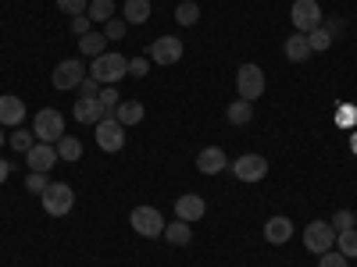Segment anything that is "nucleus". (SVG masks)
I'll list each match as a JSON object with an SVG mask.
<instances>
[{"label": "nucleus", "mask_w": 357, "mask_h": 267, "mask_svg": "<svg viewBox=\"0 0 357 267\" xmlns=\"http://www.w3.org/2000/svg\"><path fill=\"white\" fill-rule=\"evenodd\" d=\"M47 186H50L47 171H29V175H25V189H29V193H43Z\"/></svg>", "instance_id": "30"}, {"label": "nucleus", "mask_w": 357, "mask_h": 267, "mask_svg": "<svg viewBox=\"0 0 357 267\" xmlns=\"http://www.w3.org/2000/svg\"><path fill=\"white\" fill-rule=\"evenodd\" d=\"M307 43H311V50H329L333 47V33L325 25H318V29H311V33H307Z\"/></svg>", "instance_id": "28"}, {"label": "nucleus", "mask_w": 357, "mask_h": 267, "mask_svg": "<svg viewBox=\"0 0 357 267\" xmlns=\"http://www.w3.org/2000/svg\"><path fill=\"white\" fill-rule=\"evenodd\" d=\"M304 246H307L314 257L336 250V228H333L329 221H311V225L304 228Z\"/></svg>", "instance_id": "5"}, {"label": "nucleus", "mask_w": 357, "mask_h": 267, "mask_svg": "<svg viewBox=\"0 0 357 267\" xmlns=\"http://www.w3.org/2000/svg\"><path fill=\"white\" fill-rule=\"evenodd\" d=\"M86 15H89V22H111L114 18V0H89Z\"/></svg>", "instance_id": "26"}, {"label": "nucleus", "mask_w": 357, "mask_h": 267, "mask_svg": "<svg viewBox=\"0 0 357 267\" xmlns=\"http://www.w3.org/2000/svg\"><path fill=\"white\" fill-rule=\"evenodd\" d=\"M146 72H151V61H146V57H132V61H129V75L143 79Z\"/></svg>", "instance_id": "37"}, {"label": "nucleus", "mask_w": 357, "mask_h": 267, "mask_svg": "<svg viewBox=\"0 0 357 267\" xmlns=\"http://www.w3.org/2000/svg\"><path fill=\"white\" fill-rule=\"evenodd\" d=\"M354 221H357V218H354V211H336L329 225H333L336 232H347V228H354Z\"/></svg>", "instance_id": "35"}, {"label": "nucleus", "mask_w": 357, "mask_h": 267, "mask_svg": "<svg viewBox=\"0 0 357 267\" xmlns=\"http://www.w3.org/2000/svg\"><path fill=\"white\" fill-rule=\"evenodd\" d=\"M54 146H57V157H61V161H79V157H82V143H79L75 136H68V132L57 139Z\"/></svg>", "instance_id": "24"}, {"label": "nucleus", "mask_w": 357, "mask_h": 267, "mask_svg": "<svg viewBox=\"0 0 357 267\" xmlns=\"http://www.w3.org/2000/svg\"><path fill=\"white\" fill-rule=\"evenodd\" d=\"M236 93H240V100H257L264 97V72L257 65H240V72H236Z\"/></svg>", "instance_id": "7"}, {"label": "nucleus", "mask_w": 357, "mask_h": 267, "mask_svg": "<svg viewBox=\"0 0 357 267\" xmlns=\"http://www.w3.org/2000/svg\"><path fill=\"white\" fill-rule=\"evenodd\" d=\"M93 136H97V146L104 154H118L126 146V125L122 122H114V118L107 114L104 122H97L93 125Z\"/></svg>", "instance_id": "6"}, {"label": "nucleus", "mask_w": 357, "mask_h": 267, "mask_svg": "<svg viewBox=\"0 0 357 267\" xmlns=\"http://www.w3.org/2000/svg\"><path fill=\"white\" fill-rule=\"evenodd\" d=\"M204 214H207L204 196L186 193V196H178V200H175V218H178V221H200Z\"/></svg>", "instance_id": "13"}, {"label": "nucleus", "mask_w": 357, "mask_h": 267, "mask_svg": "<svg viewBox=\"0 0 357 267\" xmlns=\"http://www.w3.org/2000/svg\"><path fill=\"white\" fill-rule=\"evenodd\" d=\"M0 146H4V132H0Z\"/></svg>", "instance_id": "41"}, {"label": "nucleus", "mask_w": 357, "mask_h": 267, "mask_svg": "<svg viewBox=\"0 0 357 267\" xmlns=\"http://www.w3.org/2000/svg\"><path fill=\"white\" fill-rule=\"evenodd\" d=\"M336 250H340L347 260H357V228L336 232Z\"/></svg>", "instance_id": "25"}, {"label": "nucleus", "mask_w": 357, "mask_h": 267, "mask_svg": "<svg viewBox=\"0 0 357 267\" xmlns=\"http://www.w3.org/2000/svg\"><path fill=\"white\" fill-rule=\"evenodd\" d=\"M57 8H61L65 15H86V8H89V0H57Z\"/></svg>", "instance_id": "34"}, {"label": "nucleus", "mask_w": 357, "mask_h": 267, "mask_svg": "<svg viewBox=\"0 0 357 267\" xmlns=\"http://www.w3.org/2000/svg\"><path fill=\"white\" fill-rule=\"evenodd\" d=\"M321 25H325V29H329V33H333V40H340V36L347 33V25H343V18H336V15H333V18H325Z\"/></svg>", "instance_id": "39"}, {"label": "nucleus", "mask_w": 357, "mask_h": 267, "mask_svg": "<svg viewBox=\"0 0 357 267\" xmlns=\"http://www.w3.org/2000/svg\"><path fill=\"white\" fill-rule=\"evenodd\" d=\"M122 18H126L129 25L151 22V0H122Z\"/></svg>", "instance_id": "19"}, {"label": "nucleus", "mask_w": 357, "mask_h": 267, "mask_svg": "<svg viewBox=\"0 0 357 267\" xmlns=\"http://www.w3.org/2000/svg\"><path fill=\"white\" fill-rule=\"evenodd\" d=\"M8 175H11V164H8L4 157H0V182H8Z\"/></svg>", "instance_id": "40"}, {"label": "nucleus", "mask_w": 357, "mask_h": 267, "mask_svg": "<svg viewBox=\"0 0 357 267\" xmlns=\"http://www.w3.org/2000/svg\"><path fill=\"white\" fill-rule=\"evenodd\" d=\"M318 267H347V257L340 250H329V253L318 257Z\"/></svg>", "instance_id": "36"}, {"label": "nucleus", "mask_w": 357, "mask_h": 267, "mask_svg": "<svg viewBox=\"0 0 357 267\" xmlns=\"http://www.w3.org/2000/svg\"><path fill=\"white\" fill-rule=\"evenodd\" d=\"M72 118H75V122L79 125H97V122H104V118H107V111H104V104L93 97V100H75V107H72Z\"/></svg>", "instance_id": "14"}, {"label": "nucleus", "mask_w": 357, "mask_h": 267, "mask_svg": "<svg viewBox=\"0 0 357 267\" xmlns=\"http://www.w3.org/2000/svg\"><path fill=\"white\" fill-rule=\"evenodd\" d=\"M165 239H168L172 246H190V239H193L190 221H168V225H165Z\"/></svg>", "instance_id": "21"}, {"label": "nucleus", "mask_w": 357, "mask_h": 267, "mask_svg": "<svg viewBox=\"0 0 357 267\" xmlns=\"http://www.w3.org/2000/svg\"><path fill=\"white\" fill-rule=\"evenodd\" d=\"M79 97H82V100H93V97H100V82L86 75V79L79 82Z\"/></svg>", "instance_id": "33"}, {"label": "nucleus", "mask_w": 357, "mask_h": 267, "mask_svg": "<svg viewBox=\"0 0 357 267\" xmlns=\"http://www.w3.org/2000/svg\"><path fill=\"white\" fill-rule=\"evenodd\" d=\"M178 57H183V43H178V36H158L151 43V61L154 65H175Z\"/></svg>", "instance_id": "11"}, {"label": "nucleus", "mask_w": 357, "mask_h": 267, "mask_svg": "<svg viewBox=\"0 0 357 267\" xmlns=\"http://www.w3.org/2000/svg\"><path fill=\"white\" fill-rule=\"evenodd\" d=\"M68 25H72V33H75V36H86V33H89V25H93V22H89V15H75Z\"/></svg>", "instance_id": "38"}, {"label": "nucleus", "mask_w": 357, "mask_h": 267, "mask_svg": "<svg viewBox=\"0 0 357 267\" xmlns=\"http://www.w3.org/2000/svg\"><path fill=\"white\" fill-rule=\"evenodd\" d=\"M225 118L232 125H247L250 118H254V107H250V100H232L229 107H225Z\"/></svg>", "instance_id": "23"}, {"label": "nucleus", "mask_w": 357, "mask_h": 267, "mask_svg": "<svg viewBox=\"0 0 357 267\" xmlns=\"http://www.w3.org/2000/svg\"><path fill=\"white\" fill-rule=\"evenodd\" d=\"M8 143L15 146L18 154H29V150H33V143H36V136H33V132H25V129H15V132L8 136Z\"/></svg>", "instance_id": "29"}, {"label": "nucleus", "mask_w": 357, "mask_h": 267, "mask_svg": "<svg viewBox=\"0 0 357 267\" xmlns=\"http://www.w3.org/2000/svg\"><path fill=\"white\" fill-rule=\"evenodd\" d=\"M225 168H229V157L222 146H207V150L197 154V171H204V175H218Z\"/></svg>", "instance_id": "16"}, {"label": "nucleus", "mask_w": 357, "mask_h": 267, "mask_svg": "<svg viewBox=\"0 0 357 267\" xmlns=\"http://www.w3.org/2000/svg\"><path fill=\"white\" fill-rule=\"evenodd\" d=\"M129 75V57H122L118 50H104L100 57H93V68H89V79H97L100 86H114Z\"/></svg>", "instance_id": "1"}, {"label": "nucleus", "mask_w": 357, "mask_h": 267, "mask_svg": "<svg viewBox=\"0 0 357 267\" xmlns=\"http://www.w3.org/2000/svg\"><path fill=\"white\" fill-rule=\"evenodd\" d=\"M97 100L104 104V111H107V114H111L118 104H122V97H118V89H114V86H100V97H97Z\"/></svg>", "instance_id": "32"}, {"label": "nucleus", "mask_w": 357, "mask_h": 267, "mask_svg": "<svg viewBox=\"0 0 357 267\" xmlns=\"http://www.w3.org/2000/svg\"><path fill=\"white\" fill-rule=\"evenodd\" d=\"M289 22L296 33H311V29L321 25V8H318V0H293V8H289Z\"/></svg>", "instance_id": "8"}, {"label": "nucleus", "mask_w": 357, "mask_h": 267, "mask_svg": "<svg viewBox=\"0 0 357 267\" xmlns=\"http://www.w3.org/2000/svg\"><path fill=\"white\" fill-rule=\"evenodd\" d=\"M33 136H36V143H57V139L65 136V114H61V111H54V107L36 111Z\"/></svg>", "instance_id": "3"}, {"label": "nucleus", "mask_w": 357, "mask_h": 267, "mask_svg": "<svg viewBox=\"0 0 357 267\" xmlns=\"http://www.w3.org/2000/svg\"><path fill=\"white\" fill-rule=\"evenodd\" d=\"M175 22L183 25V29H190V25H197L200 22V8L193 4V0H183V4L175 8Z\"/></svg>", "instance_id": "27"}, {"label": "nucleus", "mask_w": 357, "mask_h": 267, "mask_svg": "<svg viewBox=\"0 0 357 267\" xmlns=\"http://www.w3.org/2000/svg\"><path fill=\"white\" fill-rule=\"evenodd\" d=\"M282 50H286V57H289V61H296V65H301V61H307V57L314 54L304 33H293V36L286 40V47H282Z\"/></svg>", "instance_id": "20"}, {"label": "nucleus", "mask_w": 357, "mask_h": 267, "mask_svg": "<svg viewBox=\"0 0 357 267\" xmlns=\"http://www.w3.org/2000/svg\"><path fill=\"white\" fill-rule=\"evenodd\" d=\"M57 161V146L54 143H33V150L25 154V164H29V171H50Z\"/></svg>", "instance_id": "12"}, {"label": "nucleus", "mask_w": 357, "mask_h": 267, "mask_svg": "<svg viewBox=\"0 0 357 267\" xmlns=\"http://www.w3.org/2000/svg\"><path fill=\"white\" fill-rule=\"evenodd\" d=\"M126 33H129V22H126V18H111V22L104 25V36H107V40H122Z\"/></svg>", "instance_id": "31"}, {"label": "nucleus", "mask_w": 357, "mask_h": 267, "mask_svg": "<svg viewBox=\"0 0 357 267\" xmlns=\"http://www.w3.org/2000/svg\"><path fill=\"white\" fill-rule=\"evenodd\" d=\"M129 225L136 235H143V239H158V235H165V218L158 207H136V211L129 214Z\"/></svg>", "instance_id": "4"}, {"label": "nucleus", "mask_w": 357, "mask_h": 267, "mask_svg": "<svg viewBox=\"0 0 357 267\" xmlns=\"http://www.w3.org/2000/svg\"><path fill=\"white\" fill-rule=\"evenodd\" d=\"M229 171L240 178V182H261V178L268 175V161L257 157V154H243V157H236L229 164Z\"/></svg>", "instance_id": "10"}, {"label": "nucleus", "mask_w": 357, "mask_h": 267, "mask_svg": "<svg viewBox=\"0 0 357 267\" xmlns=\"http://www.w3.org/2000/svg\"><path fill=\"white\" fill-rule=\"evenodd\" d=\"M40 200H43V211H47L50 218H65L72 207H75V193H72V186H65V182H50V186L40 193Z\"/></svg>", "instance_id": "2"}, {"label": "nucleus", "mask_w": 357, "mask_h": 267, "mask_svg": "<svg viewBox=\"0 0 357 267\" xmlns=\"http://www.w3.org/2000/svg\"><path fill=\"white\" fill-rule=\"evenodd\" d=\"M89 72H86V65L79 61V57H68V61H61L54 68V75H50V82H54V89H79V82L86 79Z\"/></svg>", "instance_id": "9"}, {"label": "nucleus", "mask_w": 357, "mask_h": 267, "mask_svg": "<svg viewBox=\"0 0 357 267\" xmlns=\"http://www.w3.org/2000/svg\"><path fill=\"white\" fill-rule=\"evenodd\" d=\"M104 47H107V36H104V33H93V29H89L86 36H79V50H82L86 57H100Z\"/></svg>", "instance_id": "22"}, {"label": "nucleus", "mask_w": 357, "mask_h": 267, "mask_svg": "<svg viewBox=\"0 0 357 267\" xmlns=\"http://www.w3.org/2000/svg\"><path fill=\"white\" fill-rule=\"evenodd\" d=\"M111 118H114V122H122L126 129L129 125H139L143 122V104L139 100H122V104L111 111Z\"/></svg>", "instance_id": "18"}, {"label": "nucleus", "mask_w": 357, "mask_h": 267, "mask_svg": "<svg viewBox=\"0 0 357 267\" xmlns=\"http://www.w3.org/2000/svg\"><path fill=\"white\" fill-rule=\"evenodd\" d=\"M22 118H25V104L18 100V97H0V125H11V129H18L22 125Z\"/></svg>", "instance_id": "17"}, {"label": "nucleus", "mask_w": 357, "mask_h": 267, "mask_svg": "<svg viewBox=\"0 0 357 267\" xmlns=\"http://www.w3.org/2000/svg\"><path fill=\"white\" fill-rule=\"evenodd\" d=\"M289 239H293V221H289V218L275 214V218L264 221V243L282 246V243H289Z\"/></svg>", "instance_id": "15"}]
</instances>
